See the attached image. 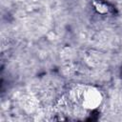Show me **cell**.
I'll return each instance as SVG.
<instances>
[{"instance_id": "6da1fadb", "label": "cell", "mask_w": 122, "mask_h": 122, "mask_svg": "<svg viewBox=\"0 0 122 122\" xmlns=\"http://www.w3.org/2000/svg\"><path fill=\"white\" fill-rule=\"evenodd\" d=\"M79 102L83 109L87 111L97 110L103 102L102 92L94 86H86L79 92Z\"/></svg>"}, {"instance_id": "7a4b0ae2", "label": "cell", "mask_w": 122, "mask_h": 122, "mask_svg": "<svg viewBox=\"0 0 122 122\" xmlns=\"http://www.w3.org/2000/svg\"><path fill=\"white\" fill-rule=\"evenodd\" d=\"M93 8L94 10H96L97 13L99 14H102V15H105L109 12V6L104 3V2H101V1H96V2H93Z\"/></svg>"}]
</instances>
